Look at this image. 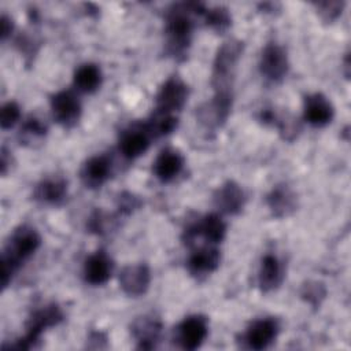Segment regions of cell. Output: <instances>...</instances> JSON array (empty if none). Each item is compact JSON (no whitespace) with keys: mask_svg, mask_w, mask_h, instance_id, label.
I'll return each mask as SVG.
<instances>
[{"mask_svg":"<svg viewBox=\"0 0 351 351\" xmlns=\"http://www.w3.org/2000/svg\"><path fill=\"white\" fill-rule=\"evenodd\" d=\"M204 11V5L196 1L178 3L169 10L165 33L167 38V51L173 56L178 58L185 55L192 41V15H203Z\"/></svg>","mask_w":351,"mask_h":351,"instance_id":"obj_1","label":"cell"},{"mask_svg":"<svg viewBox=\"0 0 351 351\" xmlns=\"http://www.w3.org/2000/svg\"><path fill=\"white\" fill-rule=\"evenodd\" d=\"M41 244L38 232L27 225L14 230L1 254V287L3 289L11 282L14 273L23 261L32 256Z\"/></svg>","mask_w":351,"mask_h":351,"instance_id":"obj_2","label":"cell"},{"mask_svg":"<svg viewBox=\"0 0 351 351\" xmlns=\"http://www.w3.org/2000/svg\"><path fill=\"white\" fill-rule=\"evenodd\" d=\"M243 52V43L239 40L225 41L217 51L214 63H213V78L211 85L214 93L226 92L232 93L233 81L236 75V67Z\"/></svg>","mask_w":351,"mask_h":351,"instance_id":"obj_3","label":"cell"},{"mask_svg":"<svg viewBox=\"0 0 351 351\" xmlns=\"http://www.w3.org/2000/svg\"><path fill=\"white\" fill-rule=\"evenodd\" d=\"M63 319V311L55 303L47 304L36 310L26 322V333L23 337L18 339L11 348L15 350H30L40 340L41 333L51 326L58 325Z\"/></svg>","mask_w":351,"mask_h":351,"instance_id":"obj_4","label":"cell"},{"mask_svg":"<svg viewBox=\"0 0 351 351\" xmlns=\"http://www.w3.org/2000/svg\"><path fill=\"white\" fill-rule=\"evenodd\" d=\"M232 101H233V93H226V92L214 93L210 101L204 103L202 107L197 108L199 121L207 128L222 126L230 114Z\"/></svg>","mask_w":351,"mask_h":351,"instance_id":"obj_5","label":"cell"},{"mask_svg":"<svg viewBox=\"0 0 351 351\" xmlns=\"http://www.w3.org/2000/svg\"><path fill=\"white\" fill-rule=\"evenodd\" d=\"M208 333L207 319L202 315H189L176 329V340L182 350H196L206 340Z\"/></svg>","mask_w":351,"mask_h":351,"instance_id":"obj_6","label":"cell"},{"mask_svg":"<svg viewBox=\"0 0 351 351\" xmlns=\"http://www.w3.org/2000/svg\"><path fill=\"white\" fill-rule=\"evenodd\" d=\"M288 55L287 51L276 44H267L259 59V69L262 75H265L271 82H280L288 73Z\"/></svg>","mask_w":351,"mask_h":351,"instance_id":"obj_7","label":"cell"},{"mask_svg":"<svg viewBox=\"0 0 351 351\" xmlns=\"http://www.w3.org/2000/svg\"><path fill=\"white\" fill-rule=\"evenodd\" d=\"M225 234L226 225L222 218L218 214H208L185 229V241L191 244L196 237H202L207 244L214 245L221 243Z\"/></svg>","mask_w":351,"mask_h":351,"instance_id":"obj_8","label":"cell"},{"mask_svg":"<svg viewBox=\"0 0 351 351\" xmlns=\"http://www.w3.org/2000/svg\"><path fill=\"white\" fill-rule=\"evenodd\" d=\"M51 111L59 125L71 128L81 117V103L71 90H60L51 97Z\"/></svg>","mask_w":351,"mask_h":351,"instance_id":"obj_9","label":"cell"},{"mask_svg":"<svg viewBox=\"0 0 351 351\" xmlns=\"http://www.w3.org/2000/svg\"><path fill=\"white\" fill-rule=\"evenodd\" d=\"M188 99V86L178 77L169 78L156 95V110L174 114L180 111Z\"/></svg>","mask_w":351,"mask_h":351,"instance_id":"obj_10","label":"cell"},{"mask_svg":"<svg viewBox=\"0 0 351 351\" xmlns=\"http://www.w3.org/2000/svg\"><path fill=\"white\" fill-rule=\"evenodd\" d=\"M151 282L149 267L144 263L129 265L119 273V285L129 296H141L147 292Z\"/></svg>","mask_w":351,"mask_h":351,"instance_id":"obj_11","label":"cell"},{"mask_svg":"<svg viewBox=\"0 0 351 351\" xmlns=\"http://www.w3.org/2000/svg\"><path fill=\"white\" fill-rule=\"evenodd\" d=\"M278 333V324L274 318H261L254 321L244 333V341L251 350L267 348Z\"/></svg>","mask_w":351,"mask_h":351,"instance_id":"obj_12","label":"cell"},{"mask_svg":"<svg viewBox=\"0 0 351 351\" xmlns=\"http://www.w3.org/2000/svg\"><path fill=\"white\" fill-rule=\"evenodd\" d=\"M335 115V108L330 100L322 93H313L306 96L303 117L304 119L315 128L328 125Z\"/></svg>","mask_w":351,"mask_h":351,"instance_id":"obj_13","label":"cell"},{"mask_svg":"<svg viewBox=\"0 0 351 351\" xmlns=\"http://www.w3.org/2000/svg\"><path fill=\"white\" fill-rule=\"evenodd\" d=\"M111 160L106 155H96L89 158L81 167L80 177L86 188H100L111 174Z\"/></svg>","mask_w":351,"mask_h":351,"instance_id":"obj_14","label":"cell"},{"mask_svg":"<svg viewBox=\"0 0 351 351\" xmlns=\"http://www.w3.org/2000/svg\"><path fill=\"white\" fill-rule=\"evenodd\" d=\"M162 332V322L155 315L138 317L132 324V335L137 341V347L143 350L155 348Z\"/></svg>","mask_w":351,"mask_h":351,"instance_id":"obj_15","label":"cell"},{"mask_svg":"<svg viewBox=\"0 0 351 351\" xmlns=\"http://www.w3.org/2000/svg\"><path fill=\"white\" fill-rule=\"evenodd\" d=\"M114 263L104 251L89 255L84 265V278L90 285L106 284L112 274Z\"/></svg>","mask_w":351,"mask_h":351,"instance_id":"obj_16","label":"cell"},{"mask_svg":"<svg viewBox=\"0 0 351 351\" xmlns=\"http://www.w3.org/2000/svg\"><path fill=\"white\" fill-rule=\"evenodd\" d=\"M149 140H151V134L148 133L144 125L130 126L121 136L119 149L123 156L129 159H134L143 155L148 149Z\"/></svg>","mask_w":351,"mask_h":351,"instance_id":"obj_17","label":"cell"},{"mask_svg":"<svg viewBox=\"0 0 351 351\" xmlns=\"http://www.w3.org/2000/svg\"><path fill=\"white\" fill-rule=\"evenodd\" d=\"M215 206L225 214H237L243 210L245 196L243 189L234 181H226L214 195Z\"/></svg>","mask_w":351,"mask_h":351,"instance_id":"obj_18","label":"cell"},{"mask_svg":"<svg viewBox=\"0 0 351 351\" xmlns=\"http://www.w3.org/2000/svg\"><path fill=\"white\" fill-rule=\"evenodd\" d=\"M219 251L213 245H206L191 254L186 262V267L188 271L195 277L207 276L217 270V267L219 266Z\"/></svg>","mask_w":351,"mask_h":351,"instance_id":"obj_19","label":"cell"},{"mask_svg":"<svg viewBox=\"0 0 351 351\" xmlns=\"http://www.w3.org/2000/svg\"><path fill=\"white\" fill-rule=\"evenodd\" d=\"M184 167L182 155L173 148H166L160 151L154 162V173L156 178L162 182H169L174 180Z\"/></svg>","mask_w":351,"mask_h":351,"instance_id":"obj_20","label":"cell"},{"mask_svg":"<svg viewBox=\"0 0 351 351\" xmlns=\"http://www.w3.org/2000/svg\"><path fill=\"white\" fill-rule=\"evenodd\" d=\"M284 280V266L280 259L273 255L267 254L262 258L259 274H258V284L263 292H270L281 285Z\"/></svg>","mask_w":351,"mask_h":351,"instance_id":"obj_21","label":"cell"},{"mask_svg":"<svg viewBox=\"0 0 351 351\" xmlns=\"http://www.w3.org/2000/svg\"><path fill=\"white\" fill-rule=\"evenodd\" d=\"M271 214L277 218L288 217L296 208V197L287 185H278L271 189L266 197Z\"/></svg>","mask_w":351,"mask_h":351,"instance_id":"obj_22","label":"cell"},{"mask_svg":"<svg viewBox=\"0 0 351 351\" xmlns=\"http://www.w3.org/2000/svg\"><path fill=\"white\" fill-rule=\"evenodd\" d=\"M67 195V182L60 177H51L43 180L34 191L38 202L45 204H59Z\"/></svg>","mask_w":351,"mask_h":351,"instance_id":"obj_23","label":"cell"},{"mask_svg":"<svg viewBox=\"0 0 351 351\" xmlns=\"http://www.w3.org/2000/svg\"><path fill=\"white\" fill-rule=\"evenodd\" d=\"M74 86L82 93H92L101 84V71L93 63L81 64L74 73Z\"/></svg>","mask_w":351,"mask_h":351,"instance_id":"obj_24","label":"cell"},{"mask_svg":"<svg viewBox=\"0 0 351 351\" xmlns=\"http://www.w3.org/2000/svg\"><path fill=\"white\" fill-rule=\"evenodd\" d=\"M177 123L178 119L174 114L155 110V112L149 117L144 126L151 134V137H162L170 134L177 128Z\"/></svg>","mask_w":351,"mask_h":351,"instance_id":"obj_25","label":"cell"},{"mask_svg":"<svg viewBox=\"0 0 351 351\" xmlns=\"http://www.w3.org/2000/svg\"><path fill=\"white\" fill-rule=\"evenodd\" d=\"M203 15H204L206 25L218 33L226 32L232 23V16L229 14V10L222 5L208 8L204 11Z\"/></svg>","mask_w":351,"mask_h":351,"instance_id":"obj_26","label":"cell"},{"mask_svg":"<svg viewBox=\"0 0 351 351\" xmlns=\"http://www.w3.org/2000/svg\"><path fill=\"white\" fill-rule=\"evenodd\" d=\"M47 130H48V128L41 119H38L36 117H30L21 126L19 138H21V141H23V144L38 143L47 134Z\"/></svg>","mask_w":351,"mask_h":351,"instance_id":"obj_27","label":"cell"},{"mask_svg":"<svg viewBox=\"0 0 351 351\" xmlns=\"http://www.w3.org/2000/svg\"><path fill=\"white\" fill-rule=\"evenodd\" d=\"M21 118V108L15 101H7L0 111V126L3 130L11 129Z\"/></svg>","mask_w":351,"mask_h":351,"instance_id":"obj_28","label":"cell"},{"mask_svg":"<svg viewBox=\"0 0 351 351\" xmlns=\"http://www.w3.org/2000/svg\"><path fill=\"white\" fill-rule=\"evenodd\" d=\"M326 291L325 287L318 281H308L302 288V296L313 306H318L321 300L325 298Z\"/></svg>","mask_w":351,"mask_h":351,"instance_id":"obj_29","label":"cell"},{"mask_svg":"<svg viewBox=\"0 0 351 351\" xmlns=\"http://www.w3.org/2000/svg\"><path fill=\"white\" fill-rule=\"evenodd\" d=\"M315 7L319 16L325 22H333L340 16L344 8V1H321V3H315Z\"/></svg>","mask_w":351,"mask_h":351,"instance_id":"obj_30","label":"cell"},{"mask_svg":"<svg viewBox=\"0 0 351 351\" xmlns=\"http://www.w3.org/2000/svg\"><path fill=\"white\" fill-rule=\"evenodd\" d=\"M111 218L108 215H106L103 211H95L88 222V228L90 229V232L95 233H106L108 229V225L111 226Z\"/></svg>","mask_w":351,"mask_h":351,"instance_id":"obj_31","label":"cell"},{"mask_svg":"<svg viewBox=\"0 0 351 351\" xmlns=\"http://www.w3.org/2000/svg\"><path fill=\"white\" fill-rule=\"evenodd\" d=\"M140 204L141 203H140L138 197H136L134 195H132L129 192H125V193L119 195L118 208H119V213H122V214H130L132 211L138 208Z\"/></svg>","mask_w":351,"mask_h":351,"instance_id":"obj_32","label":"cell"},{"mask_svg":"<svg viewBox=\"0 0 351 351\" xmlns=\"http://www.w3.org/2000/svg\"><path fill=\"white\" fill-rule=\"evenodd\" d=\"M12 29H14V23L11 18H8L7 15H3L1 16V38L5 40L11 34Z\"/></svg>","mask_w":351,"mask_h":351,"instance_id":"obj_33","label":"cell"}]
</instances>
